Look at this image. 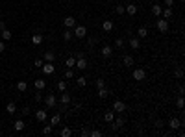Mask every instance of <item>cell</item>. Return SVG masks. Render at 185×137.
<instances>
[{"label":"cell","mask_w":185,"mask_h":137,"mask_svg":"<svg viewBox=\"0 0 185 137\" xmlns=\"http://www.w3.org/2000/svg\"><path fill=\"white\" fill-rule=\"evenodd\" d=\"M74 37H78V39H83V37H87V28L85 26H82V24H76L74 26Z\"/></svg>","instance_id":"cell-1"},{"label":"cell","mask_w":185,"mask_h":137,"mask_svg":"<svg viewBox=\"0 0 185 137\" xmlns=\"http://www.w3.org/2000/svg\"><path fill=\"white\" fill-rule=\"evenodd\" d=\"M156 28H157V32L167 33L168 32V21H167V19H159L157 24H156Z\"/></svg>","instance_id":"cell-2"},{"label":"cell","mask_w":185,"mask_h":137,"mask_svg":"<svg viewBox=\"0 0 185 137\" xmlns=\"http://www.w3.org/2000/svg\"><path fill=\"white\" fill-rule=\"evenodd\" d=\"M132 76H133V80H137V82H143V80L146 78V70L144 69H135Z\"/></svg>","instance_id":"cell-3"},{"label":"cell","mask_w":185,"mask_h":137,"mask_svg":"<svg viewBox=\"0 0 185 137\" xmlns=\"http://www.w3.org/2000/svg\"><path fill=\"white\" fill-rule=\"evenodd\" d=\"M139 11V8L135 6V4H128V6H124V13H128L130 17H135Z\"/></svg>","instance_id":"cell-4"},{"label":"cell","mask_w":185,"mask_h":137,"mask_svg":"<svg viewBox=\"0 0 185 137\" xmlns=\"http://www.w3.org/2000/svg\"><path fill=\"white\" fill-rule=\"evenodd\" d=\"M113 111H115V113H122V111H126V104H124L122 100H115V102H113Z\"/></svg>","instance_id":"cell-5"},{"label":"cell","mask_w":185,"mask_h":137,"mask_svg":"<svg viewBox=\"0 0 185 137\" xmlns=\"http://www.w3.org/2000/svg\"><path fill=\"white\" fill-rule=\"evenodd\" d=\"M41 70H43L44 74H52L54 70H56V65H54V63H50V61H46V63H43Z\"/></svg>","instance_id":"cell-6"},{"label":"cell","mask_w":185,"mask_h":137,"mask_svg":"<svg viewBox=\"0 0 185 137\" xmlns=\"http://www.w3.org/2000/svg\"><path fill=\"white\" fill-rule=\"evenodd\" d=\"M182 120H179V119H170V120H168V128H170V130H178V128H182Z\"/></svg>","instance_id":"cell-7"},{"label":"cell","mask_w":185,"mask_h":137,"mask_svg":"<svg viewBox=\"0 0 185 137\" xmlns=\"http://www.w3.org/2000/svg\"><path fill=\"white\" fill-rule=\"evenodd\" d=\"M59 100H61L63 106H69V104L72 102V96H71V93H65V91H63V93H61V98H59Z\"/></svg>","instance_id":"cell-8"},{"label":"cell","mask_w":185,"mask_h":137,"mask_svg":"<svg viewBox=\"0 0 185 137\" xmlns=\"http://www.w3.org/2000/svg\"><path fill=\"white\" fill-rule=\"evenodd\" d=\"M100 54H102V56H104V58H109V56H111V54H113V48H111V47H109V45H104V47H102V48H100Z\"/></svg>","instance_id":"cell-9"},{"label":"cell","mask_w":185,"mask_h":137,"mask_svg":"<svg viewBox=\"0 0 185 137\" xmlns=\"http://www.w3.org/2000/svg\"><path fill=\"white\" fill-rule=\"evenodd\" d=\"M76 69H80V70H85V67H87V61H85V58H76V65H74Z\"/></svg>","instance_id":"cell-10"},{"label":"cell","mask_w":185,"mask_h":137,"mask_svg":"<svg viewBox=\"0 0 185 137\" xmlns=\"http://www.w3.org/2000/svg\"><path fill=\"white\" fill-rule=\"evenodd\" d=\"M46 111H44V109H37L35 111V119L39 120V122H44V120H46Z\"/></svg>","instance_id":"cell-11"},{"label":"cell","mask_w":185,"mask_h":137,"mask_svg":"<svg viewBox=\"0 0 185 137\" xmlns=\"http://www.w3.org/2000/svg\"><path fill=\"white\" fill-rule=\"evenodd\" d=\"M63 24H65V28H74V26H76V19H74V17H65Z\"/></svg>","instance_id":"cell-12"},{"label":"cell","mask_w":185,"mask_h":137,"mask_svg":"<svg viewBox=\"0 0 185 137\" xmlns=\"http://www.w3.org/2000/svg\"><path fill=\"white\" fill-rule=\"evenodd\" d=\"M44 104H46L48 108H54V106H56V95H48L46 98H44Z\"/></svg>","instance_id":"cell-13"},{"label":"cell","mask_w":185,"mask_h":137,"mask_svg":"<svg viewBox=\"0 0 185 137\" xmlns=\"http://www.w3.org/2000/svg\"><path fill=\"white\" fill-rule=\"evenodd\" d=\"M44 61H50V63H54V61H56V54H54L52 50L44 52Z\"/></svg>","instance_id":"cell-14"},{"label":"cell","mask_w":185,"mask_h":137,"mask_svg":"<svg viewBox=\"0 0 185 137\" xmlns=\"http://www.w3.org/2000/svg\"><path fill=\"white\" fill-rule=\"evenodd\" d=\"M33 85H35V89H37V91H43L44 87H46V82L39 78V80H35V82H33Z\"/></svg>","instance_id":"cell-15"},{"label":"cell","mask_w":185,"mask_h":137,"mask_svg":"<svg viewBox=\"0 0 185 137\" xmlns=\"http://www.w3.org/2000/svg\"><path fill=\"white\" fill-rule=\"evenodd\" d=\"M121 126H124V119H122V117H118V119H117V120H115V119H113V124H111V128H113V130H117V128H121Z\"/></svg>","instance_id":"cell-16"},{"label":"cell","mask_w":185,"mask_h":137,"mask_svg":"<svg viewBox=\"0 0 185 137\" xmlns=\"http://www.w3.org/2000/svg\"><path fill=\"white\" fill-rule=\"evenodd\" d=\"M72 37H74V33L71 32V28H67V30H65V32H63V41H67V43H69V41H71Z\"/></svg>","instance_id":"cell-17"},{"label":"cell","mask_w":185,"mask_h":137,"mask_svg":"<svg viewBox=\"0 0 185 137\" xmlns=\"http://www.w3.org/2000/svg\"><path fill=\"white\" fill-rule=\"evenodd\" d=\"M161 11H163V8L159 6V4H154L152 6V13L156 15V17H161Z\"/></svg>","instance_id":"cell-18"},{"label":"cell","mask_w":185,"mask_h":137,"mask_svg":"<svg viewBox=\"0 0 185 137\" xmlns=\"http://www.w3.org/2000/svg\"><path fill=\"white\" fill-rule=\"evenodd\" d=\"M102 30H104V32H111V30H113V22L111 21H104L102 22Z\"/></svg>","instance_id":"cell-19"},{"label":"cell","mask_w":185,"mask_h":137,"mask_svg":"<svg viewBox=\"0 0 185 137\" xmlns=\"http://www.w3.org/2000/svg\"><path fill=\"white\" fill-rule=\"evenodd\" d=\"M130 47H132L133 50H137L139 47H141V43H139V39H137V37H132V39H130Z\"/></svg>","instance_id":"cell-20"},{"label":"cell","mask_w":185,"mask_h":137,"mask_svg":"<svg viewBox=\"0 0 185 137\" xmlns=\"http://www.w3.org/2000/svg\"><path fill=\"white\" fill-rule=\"evenodd\" d=\"M59 122H61V115H59V113H56L52 119H50V124H52V126H58Z\"/></svg>","instance_id":"cell-21"},{"label":"cell","mask_w":185,"mask_h":137,"mask_svg":"<svg viewBox=\"0 0 185 137\" xmlns=\"http://www.w3.org/2000/svg\"><path fill=\"white\" fill-rule=\"evenodd\" d=\"M113 119H115V111H107V113H104V120H106V122H113Z\"/></svg>","instance_id":"cell-22"},{"label":"cell","mask_w":185,"mask_h":137,"mask_svg":"<svg viewBox=\"0 0 185 137\" xmlns=\"http://www.w3.org/2000/svg\"><path fill=\"white\" fill-rule=\"evenodd\" d=\"M65 65H67V69H72L74 65H76V58H74V56H71V58H67V61H65Z\"/></svg>","instance_id":"cell-23"},{"label":"cell","mask_w":185,"mask_h":137,"mask_svg":"<svg viewBox=\"0 0 185 137\" xmlns=\"http://www.w3.org/2000/svg\"><path fill=\"white\" fill-rule=\"evenodd\" d=\"M6 111H8L9 115H15V111H17V106H15L13 102H9V104L6 106Z\"/></svg>","instance_id":"cell-24"},{"label":"cell","mask_w":185,"mask_h":137,"mask_svg":"<svg viewBox=\"0 0 185 137\" xmlns=\"http://www.w3.org/2000/svg\"><path fill=\"white\" fill-rule=\"evenodd\" d=\"M17 89L21 91V93H24V91L28 89V82H24V80H21V82L17 83Z\"/></svg>","instance_id":"cell-25"},{"label":"cell","mask_w":185,"mask_h":137,"mask_svg":"<svg viewBox=\"0 0 185 137\" xmlns=\"http://www.w3.org/2000/svg\"><path fill=\"white\" fill-rule=\"evenodd\" d=\"M161 15H163V19H167V21H168V19L172 17V8H167V9H163V11H161Z\"/></svg>","instance_id":"cell-26"},{"label":"cell","mask_w":185,"mask_h":137,"mask_svg":"<svg viewBox=\"0 0 185 137\" xmlns=\"http://www.w3.org/2000/svg\"><path fill=\"white\" fill-rule=\"evenodd\" d=\"M98 96H100V98H107V96H109V91H107L106 87H100V89H98Z\"/></svg>","instance_id":"cell-27"},{"label":"cell","mask_w":185,"mask_h":137,"mask_svg":"<svg viewBox=\"0 0 185 137\" xmlns=\"http://www.w3.org/2000/svg\"><path fill=\"white\" fill-rule=\"evenodd\" d=\"M24 126H26V124H24V120H15V130H17V131H22Z\"/></svg>","instance_id":"cell-28"},{"label":"cell","mask_w":185,"mask_h":137,"mask_svg":"<svg viewBox=\"0 0 185 137\" xmlns=\"http://www.w3.org/2000/svg\"><path fill=\"white\" fill-rule=\"evenodd\" d=\"M71 134H72V130H71V128H67V126H65V128L59 131V135H61V137H71Z\"/></svg>","instance_id":"cell-29"},{"label":"cell","mask_w":185,"mask_h":137,"mask_svg":"<svg viewBox=\"0 0 185 137\" xmlns=\"http://www.w3.org/2000/svg\"><path fill=\"white\" fill-rule=\"evenodd\" d=\"M137 35H139V37H143V39H144V37H146V35H148V30L144 28V26H141V28L137 30Z\"/></svg>","instance_id":"cell-30"},{"label":"cell","mask_w":185,"mask_h":137,"mask_svg":"<svg viewBox=\"0 0 185 137\" xmlns=\"http://www.w3.org/2000/svg\"><path fill=\"white\" fill-rule=\"evenodd\" d=\"M76 83H78V87H85V85H87V80L83 78V76H80V78H76Z\"/></svg>","instance_id":"cell-31"},{"label":"cell","mask_w":185,"mask_h":137,"mask_svg":"<svg viewBox=\"0 0 185 137\" xmlns=\"http://www.w3.org/2000/svg\"><path fill=\"white\" fill-rule=\"evenodd\" d=\"M0 35H2L4 41H9V39H11V32H9V30H4V32H0Z\"/></svg>","instance_id":"cell-32"},{"label":"cell","mask_w":185,"mask_h":137,"mask_svg":"<svg viewBox=\"0 0 185 137\" xmlns=\"http://www.w3.org/2000/svg\"><path fill=\"white\" fill-rule=\"evenodd\" d=\"M122 61H124V65L132 67V65H133V58H132V56H124V59H122Z\"/></svg>","instance_id":"cell-33"},{"label":"cell","mask_w":185,"mask_h":137,"mask_svg":"<svg viewBox=\"0 0 185 137\" xmlns=\"http://www.w3.org/2000/svg\"><path fill=\"white\" fill-rule=\"evenodd\" d=\"M32 43H33V45H41V43H43V35H33V37H32Z\"/></svg>","instance_id":"cell-34"},{"label":"cell","mask_w":185,"mask_h":137,"mask_svg":"<svg viewBox=\"0 0 185 137\" xmlns=\"http://www.w3.org/2000/svg\"><path fill=\"white\" fill-rule=\"evenodd\" d=\"M65 78H67V80H72V78H74V70H72V69H67V70H65Z\"/></svg>","instance_id":"cell-35"},{"label":"cell","mask_w":185,"mask_h":137,"mask_svg":"<svg viewBox=\"0 0 185 137\" xmlns=\"http://www.w3.org/2000/svg\"><path fill=\"white\" fill-rule=\"evenodd\" d=\"M115 47H117V48H122V47H124V39H121V37L115 39Z\"/></svg>","instance_id":"cell-36"},{"label":"cell","mask_w":185,"mask_h":137,"mask_svg":"<svg viewBox=\"0 0 185 137\" xmlns=\"http://www.w3.org/2000/svg\"><path fill=\"white\" fill-rule=\"evenodd\" d=\"M52 128H54L52 124H50V126H44V128H43V134H44V135H50V134H52Z\"/></svg>","instance_id":"cell-37"},{"label":"cell","mask_w":185,"mask_h":137,"mask_svg":"<svg viewBox=\"0 0 185 137\" xmlns=\"http://www.w3.org/2000/svg\"><path fill=\"white\" fill-rule=\"evenodd\" d=\"M65 89H67V83H65V82H59V83H58V91H59V93H63Z\"/></svg>","instance_id":"cell-38"},{"label":"cell","mask_w":185,"mask_h":137,"mask_svg":"<svg viewBox=\"0 0 185 137\" xmlns=\"http://www.w3.org/2000/svg\"><path fill=\"white\" fill-rule=\"evenodd\" d=\"M176 108H178V109H183V98H182V96L176 100Z\"/></svg>","instance_id":"cell-39"},{"label":"cell","mask_w":185,"mask_h":137,"mask_svg":"<svg viewBox=\"0 0 185 137\" xmlns=\"http://www.w3.org/2000/svg\"><path fill=\"white\" fill-rule=\"evenodd\" d=\"M174 76H176V78H183V70L182 69H176V70H174Z\"/></svg>","instance_id":"cell-40"},{"label":"cell","mask_w":185,"mask_h":137,"mask_svg":"<svg viewBox=\"0 0 185 137\" xmlns=\"http://www.w3.org/2000/svg\"><path fill=\"white\" fill-rule=\"evenodd\" d=\"M89 135H91V137H100V135H102V131H100V130H93Z\"/></svg>","instance_id":"cell-41"},{"label":"cell","mask_w":185,"mask_h":137,"mask_svg":"<svg viewBox=\"0 0 185 137\" xmlns=\"http://www.w3.org/2000/svg\"><path fill=\"white\" fill-rule=\"evenodd\" d=\"M115 11H117L118 15H122L124 13V6H115Z\"/></svg>","instance_id":"cell-42"},{"label":"cell","mask_w":185,"mask_h":137,"mask_svg":"<svg viewBox=\"0 0 185 137\" xmlns=\"http://www.w3.org/2000/svg\"><path fill=\"white\" fill-rule=\"evenodd\" d=\"M43 63H44V61H43V59H35V63H33V65H35V67H37V69H41V67H43Z\"/></svg>","instance_id":"cell-43"},{"label":"cell","mask_w":185,"mask_h":137,"mask_svg":"<svg viewBox=\"0 0 185 137\" xmlns=\"http://www.w3.org/2000/svg\"><path fill=\"white\" fill-rule=\"evenodd\" d=\"M104 85H106V82H104V80H100V78H98V80H96V87L100 89V87H104Z\"/></svg>","instance_id":"cell-44"},{"label":"cell","mask_w":185,"mask_h":137,"mask_svg":"<svg viewBox=\"0 0 185 137\" xmlns=\"http://www.w3.org/2000/svg\"><path fill=\"white\" fill-rule=\"evenodd\" d=\"M165 6H168V8H172V6H174V0H165Z\"/></svg>","instance_id":"cell-45"},{"label":"cell","mask_w":185,"mask_h":137,"mask_svg":"<svg viewBox=\"0 0 185 137\" xmlns=\"http://www.w3.org/2000/svg\"><path fill=\"white\" fill-rule=\"evenodd\" d=\"M156 126H157V128H163V126H165V122H163V120H161V119H159V120H157V122H156Z\"/></svg>","instance_id":"cell-46"},{"label":"cell","mask_w":185,"mask_h":137,"mask_svg":"<svg viewBox=\"0 0 185 137\" xmlns=\"http://www.w3.org/2000/svg\"><path fill=\"white\" fill-rule=\"evenodd\" d=\"M4 30H6V22L0 21V32H4Z\"/></svg>","instance_id":"cell-47"},{"label":"cell","mask_w":185,"mask_h":137,"mask_svg":"<svg viewBox=\"0 0 185 137\" xmlns=\"http://www.w3.org/2000/svg\"><path fill=\"white\" fill-rule=\"evenodd\" d=\"M4 50H6V47H4V43L0 41V52H4Z\"/></svg>","instance_id":"cell-48"},{"label":"cell","mask_w":185,"mask_h":137,"mask_svg":"<svg viewBox=\"0 0 185 137\" xmlns=\"http://www.w3.org/2000/svg\"><path fill=\"white\" fill-rule=\"evenodd\" d=\"M182 2H183V0H182Z\"/></svg>","instance_id":"cell-49"}]
</instances>
